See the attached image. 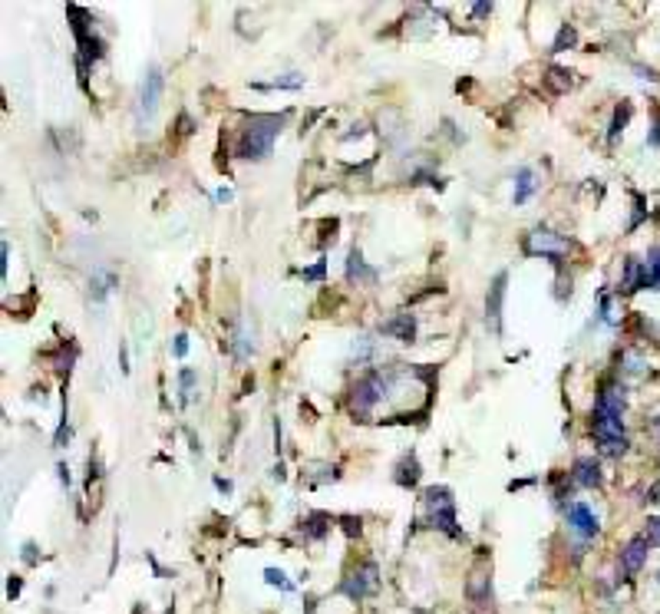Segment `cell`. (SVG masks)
Segmentation results:
<instances>
[{
	"instance_id": "5",
	"label": "cell",
	"mask_w": 660,
	"mask_h": 614,
	"mask_svg": "<svg viewBox=\"0 0 660 614\" xmlns=\"http://www.w3.org/2000/svg\"><path fill=\"white\" fill-rule=\"evenodd\" d=\"M591 430L598 439V450L604 456H624L628 452V436H624V420L608 416V413H591Z\"/></svg>"
},
{
	"instance_id": "29",
	"label": "cell",
	"mask_w": 660,
	"mask_h": 614,
	"mask_svg": "<svg viewBox=\"0 0 660 614\" xmlns=\"http://www.w3.org/2000/svg\"><path fill=\"white\" fill-rule=\"evenodd\" d=\"M340 522H344L347 535H360V519H353V515H344Z\"/></svg>"
},
{
	"instance_id": "21",
	"label": "cell",
	"mask_w": 660,
	"mask_h": 614,
	"mask_svg": "<svg viewBox=\"0 0 660 614\" xmlns=\"http://www.w3.org/2000/svg\"><path fill=\"white\" fill-rule=\"evenodd\" d=\"M574 44H578V30H574L571 23H561L555 44H552V53H561V50H568V46H574Z\"/></svg>"
},
{
	"instance_id": "7",
	"label": "cell",
	"mask_w": 660,
	"mask_h": 614,
	"mask_svg": "<svg viewBox=\"0 0 660 614\" xmlns=\"http://www.w3.org/2000/svg\"><path fill=\"white\" fill-rule=\"evenodd\" d=\"M505 285H509V274H495L492 287L485 294V324L492 327V334H502V304H505Z\"/></svg>"
},
{
	"instance_id": "25",
	"label": "cell",
	"mask_w": 660,
	"mask_h": 614,
	"mask_svg": "<svg viewBox=\"0 0 660 614\" xmlns=\"http://www.w3.org/2000/svg\"><path fill=\"white\" fill-rule=\"evenodd\" d=\"M324 271H327V261L320 258L314 268H304V271H300V278H304V281H320V278H324Z\"/></svg>"
},
{
	"instance_id": "20",
	"label": "cell",
	"mask_w": 660,
	"mask_h": 614,
	"mask_svg": "<svg viewBox=\"0 0 660 614\" xmlns=\"http://www.w3.org/2000/svg\"><path fill=\"white\" fill-rule=\"evenodd\" d=\"M630 113H634V106H630V103H621V106L614 109V119H611V129H608V139H611V142H617V135L624 133V126H628Z\"/></svg>"
},
{
	"instance_id": "10",
	"label": "cell",
	"mask_w": 660,
	"mask_h": 614,
	"mask_svg": "<svg viewBox=\"0 0 660 614\" xmlns=\"http://www.w3.org/2000/svg\"><path fill=\"white\" fill-rule=\"evenodd\" d=\"M376 330H380L383 337L400 340V344H413V340H416V314H396V317H390V320H383Z\"/></svg>"
},
{
	"instance_id": "36",
	"label": "cell",
	"mask_w": 660,
	"mask_h": 614,
	"mask_svg": "<svg viewBox=\"0 0 660 614\" xmlns=\"http://www.w3.org/2000/svg\"><path fill=\"white\" fill-rule=\"evenodd\" d=\"M215 486H218L222 492H231V482H228V479H215Z\"/></svg>"
},
{
	"instance_id": "2",
	"label": "cell",
	"mask_w": 660,
	"mask_h": 614,
	"mask_svg": "<svg viewBox=\"0 0 660 614\" xmlns=\"http://www.w3.org/2000/svg\"><path fill=\"white\" fill-rule=\"evenodd\" d=\"M390 387H393L390 370H380V367H376L370 374H363L360 380L353 383V390H350V413H353V416H367L380 400L390 396Z\"/></svg>"
},
{
	"instance_id": "18",
	"label": "cell",
	"mask_w": 660,
	"mask_h": 614,
	"mask_svg": "<svg viewBox=\"0 0 660 614\" xmlns=\"http://www.w3.org/2000/svg\"><path fill=\"white\" fill-rule=\"evenodd\" d=\"M300 532H304V539H324L330 532V515L327 512H314V515H307L304 522H300Z\"/></svg>"
},
{
	"instance_id": "9",
	"label": "cell",
	"mask_w": 660,
	"mask_h": 614,
	"mask_svg": "<svg viewBox=\"0 0 660 614\" xmlns=\"http://www.w3.org/2000/svg\"><path fill=\"white\" fill-rule=\"evenodd\" d=\"M565 515H568V525L581 535V539H594V535L601 532L598 515H594L591 506H585V502H571L568 509H565Z\"/></svg>"
},
{
	"instance_id": "14",
	"label": "cell",
	"mask_w": 660,
	"mask_h": 614,
	"mask_svg": "<svg viewBox=\"0 0 660 614\" xmlns=\"http://www.w3.org/2000/svg\"><path fill=\"white\" fill-rule=\"evenodd\" d=\"M465 595H469V601L476 608H489V601H492V578L485 571H472V578L465 584Z\"/></svg>"
},
{
	"instance_id": "22",
	"label": "cell",
	"mask_w": 660,
	"mask_h": 614,
	"mask_svg": "<svg viewBox=\"0 0 660 614\" xmlns=\"http://www.w3.org/2000/svg\"><path fill=\"white\" fill-rule=\"evenodd\" d=\"M179 390H182V403H188L195 396V370L182 367L179 370Z\"/></svg>"
},
{
	"instance_id": "11",
	"label": "cell",
	"mask_w": 660,
	"mask_h": 614,
	"mask_svg": "<svg viewBox=\"0 0 660 614\" xmlns=\"http://www.w3.org/2000/svg\"><path fill=\"white\" fill-rule=\"evenodd\" d=\"M571 482L574 486H585V489H598L604 476H601V466L594 456H578L574 466H571Z\"/></svg>"
},
{
	"instance_id": "31",
	"label": "cell",
	"mask_w": 660,
	"mask_h": 614,
	"mask_svg": "<svg viewBox=\"0 0 660 614\" xmlns=\"http://www.w3.org/2000/svg\"><path fill=\"white\" fill-rule=\"evenodd\" d=\"M492 14V3H472V17H489Z\"/></svg>"
},
{
	"instance_id": "32",
	"label": "cell",
	"mask_w": 660,
	"mask_h": 614,
	"mask_svg": "<svg viewBox=\"0 0 660 614\" xmlns=\"http://www.w3.org/2000/svg\"><path fill=\"white\" fill-rule=\"evenodd\" d=\"M7 595H10V598L20 595V578H17V575H10V582H7Z\"/></svg>"
},
{
	"instance_id": "15",
	"label": "cell",
	"mask_w": 660,
	"mask_h": 614,
	"mask_svg": "<svg viewBox=\"0 0 660 614\" xmlns=\"http://www.w3.org/2000/svg\"><path fill=\"white\" fill-rule=\"evenodd\" d=\"M347 281H357V285H373L376 281V271L363 265V255L353 248L350 258H347Z\"/></svg>"
},
{
	"instance_id": "3",
	"label": "cell",
	"mask_w": 660,
	"mask_h": 614,
	"mask_svg": "<svg viewBox=\"0 0 660 614\" xmlns=\"http://www.w3.org/2000/svg\"><path fill=\"white\" fill-rule=\"evenodd\" d=\"M423 506H426V519L436 532H446L449 539H463V532L456 528V499L446 486H429L423 492Z\"/></svg>"
},
{
	"instance_id": "28",
	"label": "cell",
	"mask_w": 660,
	"mask_h": 614,
	"mask_svg": "<svg viewBox=\"0 0 660 614\" xmlns=\"http://www.w3.org/2000/svg\"><path fill=\"white\" fill-rule=\"evenodd\" d=\"M264 578H268V584H278V588H284V591L291 588V584H287V578H284V571H281V568H268V571H264Z\"/></svg>"
},
{
	"instance_id": "34",
	"label": "cell",
	"mask_w": 660,
	"mask_h": 614,
	"mask_svg": "<svg viewBox=\"0 0 660 614\" xmlns=\"http://www.w3.org/2000/svg\"><path fill=\"white\" fill-rule=\"evenodd\" d=\"M33 552H37V548L27 541V545H23V558H27V562H37V555H33Z\"/></svg>"
},
{
	"instance_id": "19",
	"label": "cell",
	"mask_w": 660,
	"mask_h": 614,
	"mask_svg": "<svg viewBox=\"0 0 660 614\" xmlns=\"http://www.w3.org/2000/svg\"><path fill=\"white\" fill-rule=\"evenodd\" d=\"M532 192H535V172H532V169H518V172H515V195H512L515 205L528 202Z\"/></svg>"
},
{
	"instance_id": "13",
	"label": "cell",
	"mask_w": 660,
	"mask_h": 614,
	"mask_svg": "<svg viewBox=\"0 0 660 614\" xmlns=\"http://www.w3.org/2000/svg\"><path fill=\"white\" fill-rule=\"evenodd\" d=\"M647 548H650V541H647L644 535L630 539L628 545H624V552H621V571H624V575H634V571H641V568H644V562H647Z\"/></svg>"
},
{
	"instance_id": "12",
	"label": "cell",
	"mask_w": 660,
	"mask_h": 614,
	"mask_svg": "<svg viewBox=\"0 0 660 614\" xmlns=\"http://www.w3.org/2000/svg\"><path fill=\"white\" fill-rule=\"evenodd\" d=\"M624 406H628L624 387H617V383H608V387H601V393H598L594 413H608V416H624Z\"/></svg>"
},
{
	"instance_id": "27",
	"label": "cell",
	"mask_w": 660,
	"mask_h": 614,
	"mask_svg": "<svg viewBox=\"0 0 660 614\" xmlns=\"http://www.w3.org/2000/svg\"><path fill=\"white\" fill-rule=\"evenodd\" d=\"M172 354H175V357H185V354H188V334H175V337H172Z\"/></svg>"
},
{
	"instance_id": "26",
	"label": "cell",
	"mask_w": 660,
	"mask_h": 614,
	"mask_svg": "<svg viewBox=\"0 0 660 614\" xmlns=\"http://www.w3.org/2000/svg\"><path fill=\"white\" fill-rule=\"evenodd\" d=\"M644 539L650 541V545H660V519H647Z\"/></svg>"
},
{
	"instance_id": "17",
	"label": "cell",
	"mask_w": 660,
	"mask_h": 614,
	"mask_svg": "<svg viewBox=\"0 0 660 614\" xmlns=\"http://www.w3.org/2000/svg\"><path fill=\"white\" fill-rule=\"evenodd\" d=\"M660 285V248H654L644 261V271H641V281H637V291H654Z\"/></svg>"
},
{
	"instance_id": "1",
	"label": "cell",
	"mask_w": 660,
	"mask_h": 614,
	"mask_svg": "<svg viewBox=\"0 0 660 614\" xmlns=\"http://www.w3.org/2000/svg\"><path fill=\"white\" fill-rule=\"evenodd\" d=\"M284 122H287L284 113L281 116H251L238 133V155L248 159V162L268 159L271 149H274V139H278Z\"/></svg>"
},
{
	"instance_id": "4",
	"label": "cell",
	"mask_w": 660,
	"mask_h": 614,
	"mask_svg": "<svg viewBox=\"0 0 660 614\" xmlns=\"http://www.w3.org/2000/svg\"><path fill=\"white\" fill-rule=\"evenodd\" d=\"M522 248H525V255H532V258H548V261L561 265L571 251V241L565 238V235L552 231V228H532L525 235V241H522Z\"/></svg>"
},
{
	"instance_id": "23",
	"label": "cell",
	"mask_w": 660,
	"mask_h": 614,
	"mask_svg": "<svg viewBox=\"0 0 660 614\" xmlns=\"http://www.w3.org/2000/svg\"><path fill=\"white\" fill-rule=\"evenodd\" d=\"M545 83H548L555 93H561V90H568V86H571V73H568V70H558V66H552L548 76H545Z\"/></svg>"
},
{
	"instance_id": "8",
	"label": "cell",
	"mask_w": 660,
	"mask_h": 614,
	"mask_svg": "<svg viewBox=\"0 0 660 614\" xmlns=\"http://www.w3.org/2000/svg\"><path fill=\"white\" fill-rule=\"evenodd\" d=\"M159 99H162V73H159V66H149V73L142 79V90H139V116L149 119L159 109Z\"/></svg>"
},
{
	"instance_id": "16",
	"label": "cell",
	"mask_w": 660,
	"mask_h": 614,
	"mask_svg": "<svg viewBox=\"0 0 660 614\" xmlns=\"http://www.w3.org/2000/svg\"><path fill=\"white\" fill-rule=\"evenodd\" d=\"M423 469H420V459H416V452H409V456H403L400 459V466H396V482L403 486V489H413L416 482H420Z\"/></svg>"
},
{
	"instance_id": "33",
	"label": "cell",
	"mask_w": 660,
	"mask_h": 614,
	"mask_svg": "<svg viewBox=\"0 0 660 614\" xmlns=\"http://www.w3.org/2000/svg\"><path fill=\"white\" fill-rule=\"evenodd\" d=\"M647 502H657L660 506V482H654V486L647 489Z\"/></svg>"
},
{
	"instance_id": "6",
	"label": "cell",
	"mask_w": 660,
	"mask_h": 614,
	"mask_svg": "<svg viewBox=\"0 0 660 614\" xmlns=\"http://www.w3.org/2000/svg\"><path fill=\"white\" fill-rule=\"evenodd\" d=\"M376 584H380V568H376L373 562H363L360 568L340 584V591H344L350 601H363L367 595H373L376 591Z\"/></svg>"
},
{
	"instance_id": "30",
	"label": "cell",
	"mask_w": 660,
	"mask_h": 614,
	"mask_svg": "<svg viewBox=\"0 0 660 614\" xmlns=\"http://www.w3.org/2000/svg\"><path fill=\"white\" fill-rule=\"evenodd\" d=\"M0 258H3V261H0V274L7 278V258H10V244H7V241L0 244Z\"/></svg>"
},
{
	"instance_id": "35",
	"label": "cell",
	"mask_w": 660,
	"mask_h": 614,
	"mask_svg": "<svg viewBox=\"0 0 660 614\" xmlns=\"http://www.w3.org/2000/svg\"><path fill=\"white\" fill-rule=\"evenodd\" d=\"M57 472H60V482H63V486H70V469L60 463V469H57Z\"/></svg>"
},
{
	"instance_id": "24",
	"label": "cell",
	"mask_w": 660,
	"mask_h": 614,
	"mask_svg": "<svg viewBox=\"0 0 660 614\" xmlns=\"http://www.w3.org/2000/svg\"><path fill=\"white\" fill-rule=\"evenodd\" d=\"M300 83H304V76L287 73V76H278V79L271 83V90H300Z\"/></svg>"
}]
</instances>
